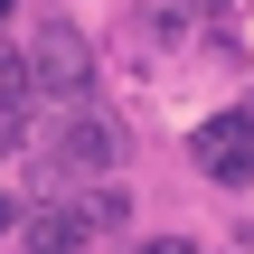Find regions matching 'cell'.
Returning a JSON list of instances; mask_svg holds the SVG:
<instances>
[{"label":"cell","mask_w":254,"mask_h":254,"mask_svg":"<svg viewBox=\"0 0 254 254\" xmlns=\"http://www.w3.org/2000/svg\"><path fill=\"white\" fill-rule=\"evenodd\" d=\"M245 113H254V104H245Z\"/></svg>","instance_id":"obj_12"},{"label":"cell","mask_w":254,"mask_h":254,"mask_svg":"<svg viewBox=\"0 0 254 254\" xmlns=\"http://www.w3.org/2000/svg\"><path fill=\"white\" fill-rule=\"evenodd\" d=\"M19 245H28V254H75V245H94L85 189H75V198H38V207L19 217Z\"/></svg>","instance_id":"obj_4"},{"label":"cell","mask_w":254,"mask_h":254,"mask_svg":"<svg viewBox=\"0 0 254 254\" xmlns=\"http://www.w3.org/2000/svg\"><path fill=\"white\" fill-rule=\"evenodd\" d=\"M198 38V0H132V47L160 66V57H179Z\"/></svg>","instance_id":"obj_5"},{"label":"cell","mask_w":254,"mask_h":254,"mask_svg":"<svg viewBox=\"0 0 254 254\" xmlns=\"http://www.w3.org/2000/svg\"><path fill=\"white\" fill-rule=\"evenodd\" d=\"M113 170H123V123L94 113V104H66L57 132H47V170H38V189H57V179H113Z\"/></svg>","instance_id":"obj_1"},{"label":"cell","mask_w":254,"mask_h":254,"mask_svg":"<svg viewBox=\"0 0 254 254\" xmlns=\"http://www.w3.org/2000/svg\"><path fill=\"white\" fill-rule=\"evenodd\" d=\"M0 19H9V0H0Z\"/></svg>","instance_id":"obj_10"},{"label":"cell","mask_w":254,"mask_h":254,"mask_svg":"<svg viewBox=\"0 0 254 254\" xmlns=\"http://www.w3.org/2000/svg\"><path fill=\"white\" fill-rule=\"evenodd\" d=\"M85 85H94L85 38H75L66 19H38V38H28V94H47V104H85Z\"/></svg>","instance_id":"obj_2"},{"label":"cell","mask_w":254,"mask_h":254,"mask_svg":"<svg viewBox=\"0 0 254 254\" xmlns=\"http://www.w3.org/2000/svg\"><path fill=\"white\" fill-rule=\"evenodd\" d=\"M132 254H189V245H179V236H160V245H132Z\"/></svg>","instance_id":"obj_9"},{"label":"cell","mask_w":254,"mask_h":254,"mask_svg":"<svg viewBox=\"0 0 254 254\" xmlns=\"http://www.w3.org/2000/svg\"><path fill=\"white\" fill-rule=\"evenodd\" d=\"M198 9H207V0H198Z\"/></svg>","instance_id":"obj_11"},{"label":"cell","mask_w":254,"mask_h":254,"mask_svg":"<svg viewBox=\"0 0 254 254\" xmlns=\"http://www.w3.org/2000/svg\"><path fill=\"white\" fill-rule=\"evenodd\" d=\"M19 217H28V207H19V198H0V245L19 236Z\"/></svg>","instance_id":"obj_8"},{"label":"cell","mask_w":254,"mask_h":254,"mask_svg":"<svg viewBox=\"0 0 254 254\" xmlns=\"http://www.w3.org/2000/svg\"><path fill=\"white\" fill-rule=\"evenodd\" d=\"M85 217H94V236H123V226H132V198H123L113 179H94V189H85Z\"/></svg>","instance_id":"obj_6"},{"label":"cell","mask_w":254,"mask_h":254,"mask_svg":"<svg viewBox=\"0 0 254 254\" xmlns=\"http://www.w3.org/2000/svg\"><path fill=\"white\" fill-rule=\"evenodd\" d=\"M0 104H28V57L0 47Z\"/></svg>","instance_id":"obj_7"},{"label":"cell","mask_w":254,"mask_h":254,"mask_svg":"<svg viewBox=\"0 0 254 254\" xmlns=\"http://www.w3.org/2000/svg\"><path fill=\"white\" fill-rule=\"evenodd\" d=\"M189 160H198L217 189H245V179H254V113H245V104H236V113H207L198 141H189Z\"/></svg>","instance_id":"obj_3"}]
</instances>
